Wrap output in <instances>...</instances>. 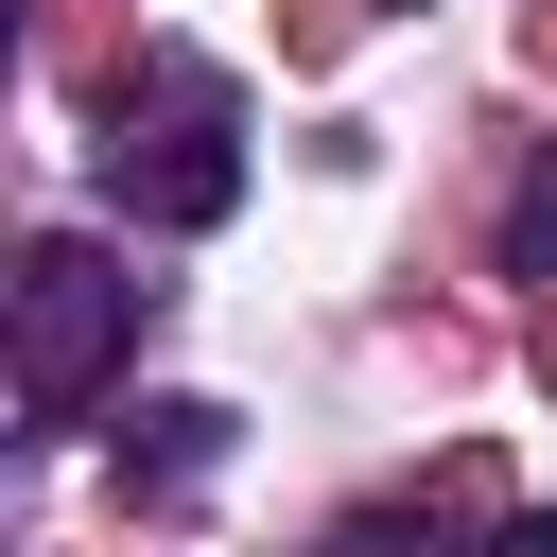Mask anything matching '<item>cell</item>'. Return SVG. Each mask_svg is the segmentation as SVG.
I'll return each instance as SVG.
<instances>
[{
    "mask_svg": "<svg viewBox=\"0 0 557 557\" xmlns=\"http://www.w3.org/2000/svg\"><path fill=\"white\" fill-rule=\"evenodd\" d=\"M104 209H122V226H226V209H244V87L174 52V70L104 122Z\"/></svg>",
    "mask_w": 557,
    "mask_h": 557,
    "instance_id": "obj_1",
    "label": "cell"
},
{
    "mask_svg": "<svg viewBox=\"0 0 557 557\" xmlns=\"http://www.w3.org/2000/svg\"><path fill=\"white\" fill-rule=\"evenodd\" d=\"M122 331H139V278H122L87 226L17 244V400H35V418H87L104 366H122Z\"/></svg>",
    "mask_w": 557,
    "mask_h": 557,
    "instance_id": "obj_2",
    "label": "cell"
},
{
    "mask_svg": "<svg viewBox=\"0 0 557 557\" xmlns=\"http://www.w3.org/2000/svg\"><path fill=\"white\" fill-rule=\"evenodd\" d=\"M122 470L191 487V470H209V400H139V418H122Z\"/></svg>",
    "mask_w": 557,
    "mask_h": 557,
    "instance_id": "obj_3",
    "label": "cell"
},
{
    "mask_svg": "<svg viewBox=\"0 0 557 557\" xmlns=\"http://www.w3.org/2000/svg\"><path fill=\"white\" fill-rule=\"evenodd\" d=\"M505 278H557V139H540L522 191H505Z\"/></svg>",
    "mask_w": 557,
    "mask_h": 557,
    "instance_id": "obj_4",
    "label": "cell"
},
{
    "mask_svg": "<svg viewBox=\"0 0 557 557\" xmlns=\"http://www.w3.org/2000/svg\"><path fill=\"white\" fill-rule=\"evenodd\" d=\"M313 557H453V522H435V505H348Z\"/></svg>",
    "mask_w": 557,
    "mask_h": 557,
    "instance_id": "obj_5",
    "label": "cell"
},
{
    "mask_svg": "<svg viewBox=\"0 0 557 557\" xmlns=\"http://www.w3.org/2000/svg\"><path fill=\"white\" fill-rule=\"evenodd\" d=\"M487 557H557V505H522V522H487Z\"/></svg>",
    "mask_w": 557,
    "mask_h": 557,
    "instance_id": "obj_6",
    "label": "cell"
}]
</instances>
